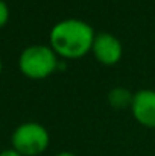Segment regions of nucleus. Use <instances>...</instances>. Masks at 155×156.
<instances>
[{"mask_svg": "<svg viewBox=\"0 0 155 156\" xmlns=\"http://www.w3.org/2000/svg\"><path fill=\"white\" fill-rule=\"evenodd\" d=\"M49 38L52 50L56 55L78 59L93 49L96 35L88 23L78 18H67L52 27Z\"/></svg>", "mask_w": 155, "mask_h": 156, "instance_id": "f257e3e1", "label": "nucleus"}, {"mask_svg": "<svg viewBox=\"0 0 155 156\" xmlns=\"http://www.w3.org/2000/svg\"><path fill=\"white\" fill-rule=\"evenodd\" d=\"M58 65L56 53L47 46L26 47L18 59L20 71L29 79H46Z\"/></svg>", "mask_w": 155, "mask_h": 156, "instance_id": "f03ea898", "label": "nucleus"}, {"mask_svg": "<svg viewBox=\"0 0 155 156\" xmlns=\"http://www.w3.org/2000/svg\"><path fill=\"white\" fill-rule=\"evenodd\" d=\"M49 143L50 136L47 129L34 121L20 124L11 136L12 149L23 156L41 155L49 147Z\"/></svg>", "mask_w": 155, "mask_h": 156, "instance_id": "7ed1b4c3", "label": "nucleus"}, {"mask_svg": "<svg viewBox=\"0 0 155 156\" xmlns=\"http://www.w3.org/2000/svg\"><path fill=\"white\" fill-rule=\"evenodd\" d=\"M96 59L103 65H114L122 58V44L120 41L111 34H99L94 38L93 49Z\"/></svg>", "mask_w": 155, "mask_h": 156, "instance_id": "20e7f679", "label": "nucleus"}, {"mask_svg": "<svg viewBox=\"0 0 155 156\" xmlns=\"http://www.w3.org/2000/svg\"><path fill=\"white\" fill-rule=\"evenodd\" d=\"M132 115L134 118L146 126L155 127V91L140 90L132 97Z\"/></svg>", "mask_w": 155, "mask_h": 156, "instance_id": "39448f33", "label": "nucleus"}, {"mask_svg": "<svg viewBox=\"0 0 155 156\" xmlns=\"http://www.w3.org/2000/svg\"><path fill=\"white\" fill-rule=\"evenodd\" d=\"M132 97L129 94L128 90L125 88H114L109 94H108V100L114 108H125L126 105L132 103Z\"/></svg>", "mask_w": 155, "mask_h": 156, "instance_id": "423d86ee", "label": "nucleus"}, {"mask_svg": "<svg viewBox=\"0 0 155 156\" xmlns=\"http://www.w3.org/2000/svg\"><path fill=\"white\" fill-rule=\"evenodd\" d=\"M8 20H9V8L3 0H0V27H3L8 23Z\"/></svg>", "mask_w": 155, "mask_h": 156, "instance_id": "0eeeda50", "label": "nucleus"}, {"mask_svg": "<svg viewBox=\"0 0 155 156\" xmlns=\"http://www.w3.org/2000/svg\"><path fill=\"white\" fill-rule=\"evenodd\" d=\"M0 156H23L20 155L17 150H14V149H6V150H3V152H0Z\"/></svg>", "mask_w": 155, "mask_h": 156, "instance_id": "6e6552de", "label": "nucleus"}, {"mask_svg": "<svg viewBox=\"0 0 155 156\" xmlns=\"http://www.w3.org/2000/svg\"><path fill=\"white\" fill-rule=\"evenodd\" d=\"M55 156H76V155H73L70 152H61V153H58V155H55Z\"/></svg>", "mask_w": 155, "mask_h": 156, "instance_id": "1a4fd4ad", "label": "nucleus"}, {"mask_svg": "<svg viewBox=\"0 0 155 156\" xmlns=\"http://www.w3.org/2000/svg\"><path fill=\"white\" fill-rule=\"evenodd\" d=\"M2 68H3V64H2V59H0V74H2Z\"/></svg>", "mask_w": 155, "mask_h": 156, "instance_id": "9d476101", "label": "nucleus"}]
</instances>
